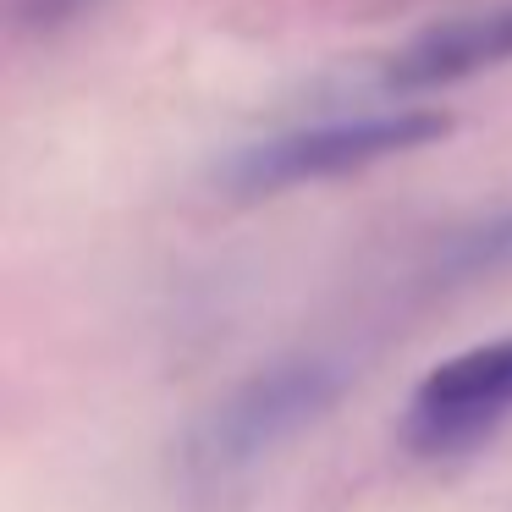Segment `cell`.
I'll list each match as a JSON object with an SVG mask.
<instances>
[{
  "instance_id": "1",
  "label": "cell",
  "mask_w": 512,
  "mask_h": 512,
  "mask_svg": "<svg viewBox=\"0 0 512 512\" xmlns=\"http://www.w3.org/2000/svg\"><path fill=\"white\" fill-rule=\"evenodd\" d=\"M347 386V369L336 358L303 353V358H276L270 369L248 375L232 386L221 402L193 419L188 441H182V468L193 485H232V479L254 474L270 452L303 435L314 419L336 408Z\"/></svg>"
},
{
  "instance_id": "2",
  "label": "cell",
  "mask_w": 512,
  "mask_h": 512,
  "mask_svg": "<svg viewBox=\"0 0 512 512\" xmlns=\"http://www.w3.org/2000/svg\"><path fill=\"white\" fill-rule=\"evenodd\" d=\"M452 133L446 111H369V116H336L270 133L259 144H243L215 166V188L232 199H270V193L303 188V182H331L347 171H364L375 160L408 155V149L441 144Z\"/></svg>"
},
{
  "instance_id": "3",
  "label": "cell",
  "mask_w": 512,
  "mask_h": 512,
  "mask_svg": "<svg viewBox=\"0 0 512 512\" xmlns=\"http://www.w3.org/2000/svg\"><path fill=\"white\" fill-rule=\"evenodd\" d=\"M512 419V336L452 353L413 386L402 446L419 457H463Z\"/></svg>"
},
{
  "instance_id": "4",
  "label": "cell",
  "mask_w": 512,
  "mask_h": 512,
  "mask_svg": "<svg viewBox=\"0 0 512 512\" xmlns=\"http://www.w3.org/2000/svg\"><path fill=\"white\" fill-rule=\"evenodd\" d=\"M512 61V0L501 6H479V12H457L441 23L419 28L397 56L380 67V89L386 94H430L468 83L479 72H496Z\"/></svg>"
},
{
  "instance_id": "5",
  "label": "cell",
  "mask_w": 512,
  "mask_h": 512,
  "mask_svg": "<svg viewBox=\"0 0 512 512\" xmlns=\"http://www.w3.org/2000/svg\"><path fill=\"white\" fill-rule=\"evenodd\" d=\"M507 265H512V210H496L479 226H463V232L441 248V270L452 281L496 276V270H507Z\"/></svg>"
},
{
  "instance_id": "6",
  "label": "cell",
  "mask_w": 512,
  "mask_h": 512,
  "mask_svg": "<svg viewBox=\"0 0 512 512\" xmlns=\"http://www.w3.org/2000/svg\"><path fill=\"white\" fill-rule=\"evenodd\" d=\"M105 0H6L12 12V28L23 39H56L67 28H78L83 17H94Z\"/></svg>"
}]
</instances>
